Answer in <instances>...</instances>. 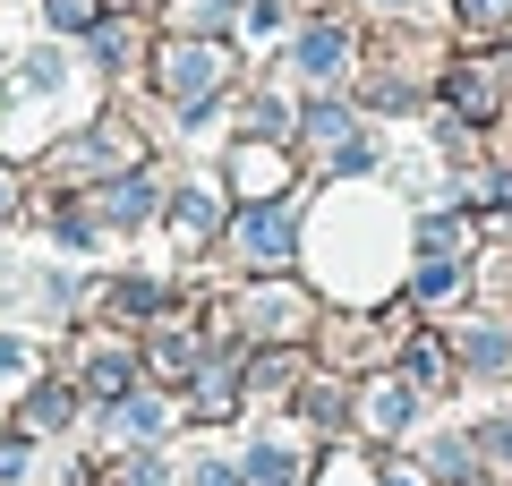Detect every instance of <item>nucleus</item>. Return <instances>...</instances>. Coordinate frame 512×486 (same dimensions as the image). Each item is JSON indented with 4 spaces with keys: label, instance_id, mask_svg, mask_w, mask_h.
Returning a JSON list of instances; mask_svg holds the SVG:
<instances>
[{
    "label": "nucleus",
    "instance_id": "8",
    "mask_svg": "<svg viewBox=\"0 0 512 486\" xmlns=\"http://www.w3.org/2000/svg\"><path fill=\"white\" fill-rule=\"evenodd\" d=\"M18 367H26V350H18V342H0V376H18Z\"/></svg>",
    "mask_w": 512,
    "mask_h": 486
},
{
    "label": "nucleus",
    "instance_id": "5",
    "mask_svg": "<svg viewBox=\"0 0 512 486\" xmlns=\"http://www.w3.org/2000/svg\"><path fill=\"white\" fill-rule=\"evenodd\" d=\"M402 418H410V393L402 384H376V427H402Z\"/></svg>",
    "mask_w": 512,
    "mask_h": 486
},
{
    "label": "nucleus",
    "instance_id": "2",
    "mask_svg": "<svg viewBox=\"0 0 512 486\" xmlns=\"http://www.w3.org/2000/svg\"><path fill=\"white\" fill-rule=\"evenodd\" d=\"M299 69H308V77H333V69H342V35H333V26H316V35L299 43Z\"/></svg>",
    "mask_w": 512,
    "mask_h": 486
},
{
    "label": "nucleus",
    "instance_id": "7",
    "mask_svg": "<svg viewBox=\"0 0 512 486\" xmlns=\"http://www.w3.org/2000/svg\"><path fill=\"white\" fill-rule=\"evenodd\" d=\"M52 18L60 26H94V0H52Z\"/></svg>",
    "mask_w": 512,
    "mask_h": 486
},
{
    "label": "nucleus",
    "instance_id": "1",
    "mask_svg": "<svg viewBox=\"0 0 512 486\" xmlns=\"http://www.w3.org/2000/svg\"><path fill=\"white\" fill-rule=\"evenodd\" d=\"M239 248H248L256 265H282V256H291V222L282 214H248L239 222Z\"/></svg>",
    "mask_w": 512,
    "mask_h": 486
},
{
    "label": "nucleus",
    "instance_id": "9",
    "mask_svg": "<svg viewBox=\"0 0 512 486\" xmlns=\"http://www.w3.org/2000/svg\"><path fill=\"white\" fill-rule=\"evenodd\" d=\"M470 9H478V18H504V9H512V0H470Z\"/></svg>",
    "mask_w": 512,
    "mask_h": 486
},
{
    "label": "nucleus",
    "instance_id": "3",
    "mask_svg": "<svg viewBox=\"0 0 512 486\" xmlns=\"http://www.w3.org/2000/svg\"><path fill=\"white\" fill-rule=\"evenodd\" d=\"M214 69H222L214 52H180V60H171V94H205V86H214Z\"/></svg>",
    "mask_w": 512,
    "mask_h": 486
},
{
    "label": "nucleus",
    "instance_id": "4",
    "mask_svg": "<svg viewBox=\"0 0 512 486\" xmlns=\"http://www.w3.org/2000/svg\"><path fill=\"white\" fill-rule=\"evenodd\" d=\"M163 418H171V410H154V401H128V410L111 418V427H120V435H154V427H163Z\"/></svg>",
    "mask_w": 512,
    "mask_h": 486
},
{
    "label": "nucleus",
    "instance_id": "6",
    "mask_svg": "<svg viewBox=\"0 0 512 486\" xmlns=\"http://www.w3.org/2000/svg\"><path fill=\"white\" fill-rule=\"evenodd\" d=\"M9 478H26V444H18V435L0 444V486H9Z\"/></svg>",
    "mask_w": 512,
    "mask_h": 486
}]
</instances>
